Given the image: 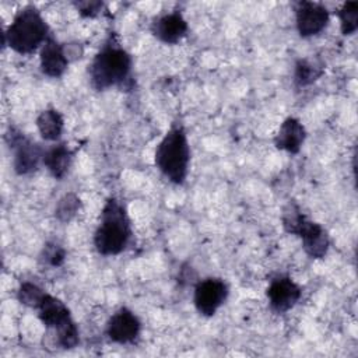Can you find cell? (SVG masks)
Here are the masks:
<instances>
[{
  "label": "cell",
  "mask_w": 358,
  "mask_h": 358,
  "mask_svg": "<svg viewBox=\"0 0 358 358\" xmlns=\"http://www.w3.org/2000/svg\"><path fill=\"white\" fill-rule=\"evenodd\" d=\"M71 159H73V151L67 147V144L57 143L50 148L45 150L42 162L53 178L62 179L67 173L71 165Z\"/></svg>",
  "instance_id": "15"
},
{
  "label": "cell",
  "mask_w": 358,
  "mask_h": 358,
  "mask_svg": "<svg viewBox=\"0 0 358 358\" xmlns=\"http://www.w3.org/2000/svg\"><path fill=\"white\" fill-rule=\"evenodd\" d=\"M141 331L140 319L129 308H119L106 323V336L117 344L134 343Z\"/></svg>",
  "instance_id": "11"
},
{
  "label": "cell",
  "mask_w": 358,
  "mask_h": 358,
  "mask_svg": "<svg viewBox=\"0 0 358 358\" xmlns=\"http://www.w3.org/2000/svg\"><path fill=\"white\" fill-rule=\"evenodd\" d=\"M305 138H306V130L303 124L295 117H287L281 123L274 137V144L278 150L287 151L289 154H296L299 152Z\"/></svg>",
  "instance_id": "14"
},
{
  "label": "cell",
  "mask_w": 358,
  "mask_h": 358,
  "mask_svg": "<svg viewBox=\"0 0 358 358\" xmlns=\"http://www.w3.org/2000/svg\"><path fill=\"white\" fill-rule=\"evenodd\" d=\"M41 70L45 76L57 78L63 76L70 60L66 55L64 45L59 43L56 39L49 36L41 49Z\"/></svg>",
  "instance_id": "13"
},
{
  "label": "cell",
  "mask_w": 358,
  "mask_h": 358,
  "mask_svg": "<svg viewBox=\"0 0 358 358\" xmlns=\"http://www.w3.org/2000/svg\"><path fill=\"white\" fill-rule=\"evenodd\" d=\"M80 207H81V201L78 196L74 193H67L57 201L55 208V215L59 221L69 222L77 215Z\"/></svg>",
  "instance_id": "18"
},
{
  "label": "cell",
  "mask_w": 358,
  "mask_h": 358,
  "mask_svg": "<svg viewBox=\"0 0 358 358\" xmlns=\"http://www.w3.org/2000/svg\"><path fill=\"white\" fill-rule=\"evenodd\" d=\"M229 294L228 285L224 280L208 277L197 282L193 294V303L196 310L203 316H213L224 305Z\"/></svg>",
  "instance_id": "8"
},
{
  "label": "cell",
  "mask_w": 358,
  "mask_h": 358,
  "mask_svg": "<svg viewBox=\"0 0 358 358\" xmlns=\"http://www.w3.org/2000/svg\"><path fill=\"white\" fill-rule=\"evenodd\" d=\"M6 141L14 152L13 166L18 175H28L38 169L39 162L43 159V150L39 144L29 140L20 130L8 127Z\"/></svg>",
  "instance_id": "7"
},
{
  "label": "cell",
  "mask_w": 358,
  "mask_h": 358,
  "mask_svg": "<svg viewBox=\"0 0 358 358\" xmlns=\"http://www.w3.org/2000/svg\"><path fill=\"white\" fill-rule=\"evenodd\" d=\"M45 294L46 292L41 287H38L36 284L25 281L20 285L18 292H17V298H18L20 303H22L28 308L36 309V306L41 303Z\"/></svg>",
  "instance_id": "20"
},
{
  "label": "cell",
  "mask_w": 358,
  "mask_h": 358,
  "mask_svg": "<svg viewBox=\"0 0 358 358\" xmlns=\"http://www.w3.org/2000/svg\"><path fill=\"white\" fill-rule=\"evenodd\" d=\"M330 14L327 8L315 1H298L295 4L296 29L302 38L320 34L329 24Z\"/></svg>",
  "instance_id": "9"
},
{
  "label": "cell",
  "mask_w": 358,
  "mask_h": 358,
  "mask_svg": "<svg viewBox=\"0 0 358 358\" xmlns=\"http://www.w3.org/2000/svg\"><path fill=\"white\" fill-rule=\"evenodd\" d=\"M131 56L116 39L109 38L94 56L90 66L92 87L98 91L123 87L131 77Z\"/></svg>",
  "instance_id": "1"
},
{
  "label": "cell",
  "mask_w": 358,
  "mask_h": 358,
  "mask_svg": "<svg viewBox=\"0 0 358 358\" xmlns=\"http://www.w3.org/2000/svg\"><path fill=\"white\" fill-rule=\"evenodd\" d=\"M36 127L43 140L57 141L63 133L64 120L57 109L49 108L42 110L36 117Z\"/></svg>",
  "instance_id": "16"
},
{
  "label": "cell",
  "mask_w": 358,
  "mask_h": 358,
  "mask_svg": "<svg viewBox=\"0 0 358 358\" xmlns=\"http://www.w3.org/2000/svg\"><path fill=\"white\" fill-rule=\"evenodd\" d=\"M130 238V220L123 204L115 197L108 199L94 234V246L96 252L102 256L119 255L126 249Z\"/></svg>",
  "instance_id": "2"
},
{
  "label": "cell",
  "mask_w": 358,
  "mask_h": 358,
  "mask_svg": "<svg viewBox=\"0 0 358 358\" xmlns=\"http://www.w3.org/2000/svg\"><path fill=\"white\" fill-rule=\"evenodd\" d=\"M74 6L83 17H95L99 14L103 4L101 1H78L74 3Z\"/></svg>",
  "instance_id": "22"
},
{
  "label": "cell",
  "mask_w": 358,
  "mask_h": 358,
  "mask_svg": "<svg viewBox=\"0 0 358 358\" xmlns=\"http://www.w3.org/2000/svg\"><path fill=\"white\" fill-rule=\"evenodd\" d=\"M187 22L180 13H168L155 18L151 24L152 35L164 43L173 45L182 41L187 34Z\"/></svg>",
  "instance_id": "12"
},
{
  "label": "cell",
  "mask_w": 358,
  "mask_h": 358,
  "mask_svg": "<svg viewBox=\"0 0 358 358\" xmlns=\"http://www.w3.org/2000/svg\"><path fill=\"white\" fill-rule=\"evenodd\" d=\"M49 27L34 6L21 8L3 34V45L20 55H29L49 39Z\"/></svg>",
  "instance_id": "4"
},
{
  "label": "cell",
  "mask_w": 358,
  "mask_h": 358,
  "mask_svg": "<svg viewBox=\"0 0 358 358\" xmlns=\"http://www.w3.org/2000/svg\"><path fill=\"white\" fill-rule=\"evenodd\" d=\"M38 317L42 324L55 336V343L60 348H74L80 341L78 327L74 323L69 308L59 299L45 294L36 306Z\"/></svg>",
  "instance_id": "5"
},
{
  "label": "cell",
  "mask_w": 358,
  "mask_h": 358,
  "mask_svg": "<svg viewBox=\"0 0 358 358\" xmlns=\"http://www.w3.org/2000/svg\"><path fill=\"white\" fill-rule=\"evenodd\" d=\"M155 166L172 183L182 185L189 172L190 147L185 127L173 123L158 143L154 155Z\"/></svg>",
  "instance_id": "3"
},
{
  "label": "cell",
  "mask_w": 358,
  "mask_h": 358,
  "mask_svg": "<svg viewBox=\"0 0 358 358\" xmlns=\"http://www.w3.org/2000/svg\"><path fill=\"white\" fill-rule=\"evenodd\" d=\"M322 73H323V69L320 66H317L310 60L301 59L295 64L294 80L298 87H305L316 81L322 76Z\"/></svg>",
  "instance_id": "17"
},
{
  "label": "cell",
  "mask_w": 358,
  "mask_h": 358,
  "mask_svg": "<svg viewBox=\"0 0 358 358\" xmlns=\"http://www.w3.org/2000/svg\"><path fill=\"white\" fill-rule=\"evenodd\" d=\"M266 295L270 308L275 313H285L298 303L302 296V289L288 275H278L270 281Z\"/></svg>",
  "instance_id": "10"
},
{
  "label": "cell",
  "mask_w": 358,
  "mask_h": 358,
  "mask_svg": "<svg viewBox=\"0 0 358 358\" xmlns=\"http://www.w3.org/2000/svg\"><path fill=\"white\" fill-rule=\"evenodd\" d=\"M282 225L288 234L302 239L303 250L312 259H322L329 250V235L317 222L309 221L298 207L289 204L282 214Z\"/></svg>",
  "instance_id": "6"
},
{
  "label": "cell",
  "mask_w": 358,
  "mask_h": 358,
  "mask_svg": "<svg viewBox=\"0 0 358 358\" xmlns=\"http://www.w3.org/2000/svg\"><path fill=\"white\" fill-rule=\"evenodd\" d=\"M66 257V252L64 249L57 245L56 242H49L43 246L42 253H41V260L45 264H49L52 267H57L64 262Z\"/></svg>",
  "instance_id": "21"
},
{
  "label": "cell",
  "mask_w": 358,
  "mask_h": 358,
  "mask_svg": "<svg viewBox=\"0 0 358 358\" xmlns=\"http://www.w3.org/2000/svg\"><path fill=\"white\" fill-rule=\"evenodd\" d=\"M337 15L340 20V28L343 35H352L358 28V3H344L343 7L338 10Z\"/></svg>",
  "instance_id": "19"
}]
</instances>
